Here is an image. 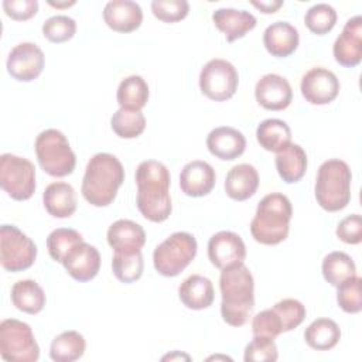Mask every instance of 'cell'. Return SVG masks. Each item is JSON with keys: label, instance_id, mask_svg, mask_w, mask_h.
I'll use <instances>...</instances> for the list:
<instances>
[{"label": "cell", "instance_id": "cell-1", "mask_svg": "<svg viewBox=\"0 0 362 362\" xmlns=\"http://www.w3.org/2000/svg\"><path fill=\"white\" fill-rule=\"evenodd\" d=\"M170 171L156 160L141 161L136 170L137 208L151 222H164L173 209L170 197Z\"/></svg>", "mask_w": 362, "mask_h": 362}, {"label": "cell", "instance_id": "cell-2", "mask_svg": "<svg viewBox=\"0 0 362 362\" xmlns=\"http://www.w3.org/2000/svg\"><path fill=\"white\" fill-rule=\"evenodd\" d=\"M219 288L223 321L232 327L245 325L255 307V281L250 270L245 263L223 269L219 277Z\"/></svg>", "mask_w": 362, "mask_h": 362}, {"label": "cell", "instance_id": "cell-3", "mask_svg": "<svg viewBox=\"0 0 362 362\" xmlns=\"http://www.w3.org/2000/svg\"><path fill=\"white\" fill-rule=\"evenodd\" d=\"M124 181V168L119 158L109 153L95 154L85 170L82 195L93 206L110 205Z\"/></svg>", "mask_w": 362, "mask_h": 362}, {"label": "cell", "instance_id": "cell-4", "mask_svg": "<svg viewBox=\"0 0 362 362\" xmlns=\"http://www.w3.org/2000/svg\"><path fill=\"white\" fill-rule=\"evenodd\" d=\"M291 215L293 206L284 194H267L259 202L250 222L253 239L262 245H277L283 242L290 230Z\"/></svg>", "mask_w": 362, "mask_h": 362}, {"label": "cell", "instance_id": "cell-5", "mask_svg": "<svg viewBox=\"0 0 362 362\" xmlns=\"http://www.w3.org/2000/svg\"><path fill=\"white\" fill-rule=\"evenodd\" d=\"M351 180L352 174L345 161L338 158L324 161L314 187L318 205L328 212L344 209L351 201Z\"/></svg>", "mask_w": 362, "mask_h": 362}, {"label": "cell", "instance_id": "cell-6", "mask_svg": "<svg viewBox=\"0 0 362 362\" xmlns=\"http://www.w3.org/2000/svg\"><path fill=\"white\" fill-rule=\"evenodd\" d=\"M34 147L40 167L51 177H66L74 173L76 157L62 132L42 130L37 136Z\"/></svg>", "mask_w": 362, "mask_h": 362}, {"label": "cell", "instance_id": "cell-7", "mask_svg": "<svg viewBox=\"0 0 362 362\" xmlns=\"http://www.w3.org/2000/svg\"><path fill=\"white\" fill-rule=\"evenodd\" d=\"M197 249V239L191 233L175 232L154 249V269L161 276L175 277L194 260Z\"/></svg>", "mask_w": 362, "mask_h": 362}, {"label": "cell", "instance_id": "cell-8", "mask_svg": "<svg viewBox=\"0 0 362 362\" xmlns=\"http://www.w3.org/2000/svg\"><path fill=\"white\" fill-rule=\"evenodd\" d=\"M0 355L8 362H35L40 346L27 322L7 318L0 322Z\"/></svg>", "mask_w": 362, "mask_h": 362}, {"label": "cell", "instance_id": "cell-9", "mask_svg": "<svg viewBox=\"0 0 362 362\" xmlns=\"http://www.w3.org/2000/svg\"><path fill=\"white\" fill-rule=\"evenodd\" d=\"M0 185L16 201H25L35 192V167L24 158L10 153L0 157Z\"/></svg>", "mask_w": 362, "mask_h": 362}, {"label": "cell", "instance_id": "cell-10", "mask_svg": "<svg viewBox=\"0 0 362 362\" xmlns=\"http://www.w3.org/2000/svg\"><path fill=\"white\" fill-rule=\"evenodd\" d=\"M37 257L35 243L14 225L0 228V263L3 269L18 273L31 267Z\"/></svg>", "mask_w": 362, "mask_h": 362}, {"label": "cell", "instance_id": "cell-11", "mask_svg": "<svg viewBox=\"0 0 362 362\" xmlns=\"http://www.w3.org/2000/svg\"><path fill=\"white\" fill-rule=\"evenodd\" d=\"M238 71L226 59L214 58L208 61L199 74L201 92L215 102L230 99L238 89Z\"/></svg>", "mask_w": 362, "mask_h": 362}, {"label": "cell", "instance_id": "cell-12", "mask_svg": "<svg viewBox=\"0 0 362 362\" xmlns=\"http://www.w3.org/2000/svg\"><path fill=\"white\" fill-rule=\"evenodd\" d=\"M44 52L34 42L17 44L7 57V72L17 81L30 82L44 69Z\"/></svg>", "mask_w": 362, "mask_h": 362}, {"label": "cell", "instance_id": "cell-13", "mask_svg": "<svg viewBox=\"0 0 362 362\" xmlns=\"http://www.w3.org/2000/svg\"><path fill=\"white\" fill-rule=\"evenodd\" d=\"M300 89L308 103L327 105L338 96L339 81L332 71L315 66L303 76Z\"/></svg>", "mask_w": 362, "mask_h": 362}, {"label": "cell", "instance_id": "cell-14", "mask_svg": "<svg viewBox=\"0 0 362 362\" xmlns=\"http://www.w3.org/2000/svg\"><path fill=\"white\" fill-rule=\"evenodd\" d=\"M208 257L221 270L243 263L246 257L245 242L235 232L221 230L212 235L208 242Z\"/></svg>", "mask_w": 362, "mask_h": 362}, {"label": "cell", "instance_id": "cell-15", "mask_svg": "<svg viewBox=\"0 0 362 362\" xmlns=\"http://www.w3.org/2000/svg\"><path fill=\"white\" fill-rule=\"evenodd\" d=\"M335 61L346 68L359 65L362 59V17H351L332 47Z\"/></svg>", "mask_w": 362, "mask_h": 362}, {"label": "cell", "instance_id": "cell-16", "mask_svg": "<svg viewBox=\"0 0 362 362\" xmlns=\"http://www.w3.org/2000/svg\"><path fill=\"white\" fill-rule=\"evenodd\" d=\"M255 98L267 110H283L293 100V89L286 78L277 74H266L256 83Z\"/></svg>", "mask_w": 362, "mask_h": 362}, {"label": "cell", "instance_id": "cell-17", "mask_svg": "<svg viewBox=\"0 0 362 362\" xmlns=\"http://www.w3.org/2000/svg\"><path fill=\"white\" fill-rule=\"evenodd\" d=\"M62 264L72 279L78 281H89L99 273L100 255L95 246L81 242L68 252Z\"/></svg>", "mask_w": 362, "mask_h": 362}, {"label": "cell", "instance_id": "cell-18", "mask_svg": "<svg viewBox=\"0 0 362 362\" xmlns=\"http://www.w3.org/2000/svg\"><path fill=\"white\" fill-rule=\"evenodd\" d=\"M216 175L211 164L202 160L187 163L180 174L181 191L192 198L208 195L215 187Z\"/></svg>", "mask_w": 362, "mask_h": 362}, {"label": "cell", "instance_id": "cell-19", "mask_svg": "<svg viewBox=\"0 0 362 362\" xmlns=\"http://www.w3.org/2000/svg\"><path fill=\"white\" fill-rule=\"evenodd\" d=\"M103 20L113 31L132 33L140 27L143 11L136 1L112 0L103 8Z\"/></svg>", "mask_w": 362, "mask_h": 362}, {"label": "cell", "instance_id": "cell-20", "mask_svg": "<svg viewBox=\"0 0 362 362\" xmlns=\"http://www.w3.org/2000/svg\"><path fill=\"white\" fill-rule=\"evenodd\" d=\"M206 147L209 153L219 160H235L245 153L246 139L233 127L221 126L209 132L206 137Z\"/></svg>", "mask_w": 362, "mask_h": 362}, {"label": "cell", "instance_id": "cell-21", "mask_svg": "<svg viewBox=\"0 0 362 362\" xmlns=\"http://www.w3.org/2000/svg\"><path fill=\"white\" fill-rule=\"evenodd\" d=\"M298 31L287 21L272 23L263 33V44L269 54L277 58L291 55L298 47Z\"/></svg>", "mask_w": 362, "mask_h": 362}, {"label": "cell", "instance_id": "cell-22", "mask_svg": "<svg viewBox=\"0 0 362 362\" xmlns=\"http://www.w3.org/2000/svg\"><path fill=\"white\" fill-rule=\"evenodd\" d=\"M215 25L225 34L228 42L242 38L256 27V17L246 10L218 8L212 13Z\"/></svg>", "mask_w": 362, "mask_h": 362}, {"label": "cell", "instance_id": "cell-23", "mask_svg": "<svg viewBox=\"0 0 362 362\" xmlns=\"http://www.w3.org/2000/svg\"><path fill=\"white\" fill-rule=\"evenodd\" d=\"M107 243L115 252H137L146 243V232L130 219H119L107 229Z\"/></svg>", "mask_w": 362, "mask_h": 362}, {"label": "cell", "instance_id": "cell-24", "mask_svg": "<svg viewBox=\"0 0 362 362\" xmlns=\"http://www.w3.org/2000/svg\"><path fill=\"white\" fill-rule=\"evenodd\" d=\"M259 187L257 170L246 163L232 167L225 178V192L235 201H245L255 195Z\"/></svg>", "mask_w": 362, "mask_h": 362}, {"label": "cell", "instance_id": "cell-25", "mask_svg": "<svg viewBox=\"0 0 362 362\" xmlns=\"http://www.w3.org/2000/svg\"><path fill=\"white\" fill-rule=\"evenodd\" d=\"M42 202L47 212L54 218H69L76 209V194L71 184L64 181L51 182L44 194Z\"/></svg>", "mask_w": 362, "mask_h": 362}, {"label": "cell", "instance_id": "cell-26", "mask_svg": "<svg viewBox=\"0 0 362 362\" xmlns=\"http://www.w3.org/2000/svg\"><path fill=\"white\" fill-rule=\"evenodd\" d=\"M178 297L181 303L191 310H204L214 303L212 281L201 274L187 277L178 287Z\"/></svg>", "mask_w": 362, "mask_h": 362}, {"label": "cell", "instance_id": "cell-27", "mask_svg": "<svg viewBox=\"0 0 362 362\" xmlns=\"http://www.w3.org/2000/svg\"><path fill=\"white\" fill-rule=\"evenodd\" d=\"M276 168L287 184L298 182L307 171V154L301 146L290 143L276 153Z\"/></svg>", "mask_w": 362, "mask_h": 362}, {"label": "cell", "instance_id": "cell-28", "mask_svg": "<svg viewBox=\"0 0 362 362\" xmlns=\"http://www.w3.org/2000/svg\"><path fill=\"white\" fill-rule=\"evenodd\" d=\"M11 301L23 313L38 314L45 305V293L34 280H18L11 287Z\"/></svg>", "mask_w": 362, "mask_h": 362}, {"label": "cell", "instance_id": "cell-29", "mask_svg": "<svg viewBox=\"0 0 362 362\" xmlns=\"http://www.w3.org/2000/svg\"><path fill=\"white\" fill-rule=\"evenodd\" d=\"M341 338L338 324L331 318H317L304 331V339L308 346L317 351L332 349Z\"/></svg>", "mask_w": 362, "mask_h": 362}, {"label": "cell", "instance_id": "cell-30", "mask_svg": "<svg viewBox=\"0 0 362 362\" xmlns=\"http://www.w3.org/2000/svg\"><path fill=\"white\" fill-rule=\"evenodd\" d=\"M256 139L267 151H280L291 143V130L280 119H266L256 129Z\"/></svg>", "mask_w": 362, "mask_h": 362}, {"label": "cell", "instance_id": "cell-31", "mask_svg": "<svg viewBox=\"0 0 362 362\" xmlns=\"http://www.w3.org/2000/svg\"><path fill=\"white\" fill-rule=\"evenodd\" d=\"M86 348L82 334L78 331H64L57 335L49 346V356L55 362H74L79 359Z\"/></svg>", "mask_w": 362, "mask_h": 362}, {"label": "cell", "instance_id": "cell-32", "mask_svg": "<svg viewBox=\"0 0 362 362\" xmlns=\"http://www.w3.org/2000/svg\"><path fill=\"white\" fill-rule=\"evenodd\" d=\"M148 85L140 75H130L124 78L117 88V103L120 107L140 110L148 100Z\"/></svg>", "mask_w": 362, "mask_h": 362}, {"label": "cell", "instance_id": "cell-33", "mask_svg": "<svg viewBox=\"0 0 362 362\" xmlns=\"http://www.w3.org/2000/svg\"><path fill=\"white\" fill-rule=\"evenodd\" d=\"M322 276L334 287L356 274V267L349 255L345 252H331L322 260Z\"/></svg>", "mask_w": 362, "mask_h": 362}, {"label": "cell", "instance_id": "cell-34", "mask_svg": "<svg viewBox=\"0 0 362 362\" xmlns=\"http://www.w3.org/2000/svg\"><path fill=\"white\" fill-rule=\"evenodd\" d=\"M112 269L117 280L122 283L137 281L144 269L141 250L137 252H115L112 257Z\"/></svg>", "mask_w": 362, "mask_h": 362}, {"label": "cell", "instance_id": "cell-35", "mask_svg": "<svg viewBox=\"0 0 362 362\" xmlns=\"http://www.w3.org/2000/svg\"><path fill=\"white\" fill-rule=\"evenodd\" d=\"M112 130L122 139H134L146 129V117L141 110L120 107L110 119Z\"/></svg>", "mask_w": 362, "mask_h": 362}, {"label": "cell", "instance_id": "cell-36", "mask_svg": "<svg viewBox=\"0 0 362 362\" xmlns=\"http://www.w3.org/2000/svg\"><path fill=\"white\" fill-rule=\"evenodd\" d=\"M81 242H83V238L78 230L69 228H58L48 235L47 249L55 262L62 263L68 252Z\"/></svg>", "mask_w": 362, "mask_h": 362}, {"label": "cell", "instance_id": "cell-37", "mask_svg": "<svg viewBox=\"0 0 362 362\" xmlns=\"http://www.w3.org/2000/svg\"><path fill=\"white\" fill-rule=\"evenodd\" d=\"M304 23L311 33L324 35L334 28L337 23V11L327 3H317L307 10Z\"/></svg>", "mask_w": 362, "mask_h": 362}, {"label": "cell", "instance_id": "cell-38", "mask_svg": "<svg viewBox=\"0 0 362 362\" xmlns=\"http://www.w3.org/2000/svg\"><path fill=\"white\" fill-rule=\"evenodd\" d=\"M337 291L338 305L349 314H356L362 310V279L352 276L342 281Z\"/></svg>", "mask_w": 362, "mask_h": 362}, {"label": "cell", "instance_id": "cell-39", "mask_svg": "<svg viewBox=\"0 0 362 362\" xmlns=\"http://www.w3.org/2000/svg\"><path fill=\"white\" fill-rule=\"evenodd\" d=\"M272 308L280 320L283 332L297 328L304 321L305 314H307L303 303L296 298H284V300L276 303Z\"/></svg>", "mask_w": 362, "mask_h": 362}, {"label": "cell", "instance_id": "cell-40", "mask_svg": "<svg viewBox=\"0 0 362 362\" xmlns=\"http://www.w3.org/2000/svg\"><path fill=\"white\" fill-rule=\"evenodd\" d=\"M76 33V23L72 17L58 14L47 18L42 24V34L51 42H65Z\"/></svg>", "mask_w": 362, "mask_h": 362}, {"label": "cell", "instance_id": "cell-41", "mask_svg": "<svg viewBox=\"0 0 362 362\" xmlns=\"http://www.w3.org/2000/svg\"><path fill=\"white\" fill-rule=\"evenodd\" d=\"M279 358L273 338L255 335L245 348V362H274Z\"/></svg>", "mask_w": 362, "mask_h": 362}, {"label": "cell", "instance_id": "cell-42", "mask_svg": "<svg viewBox=\"0 0 362 362\" xmlns=\"http://www.w3.org/2000/svg\"><path fill=\"white\" fill-rule=\"evenodd\" d=\"M151 11L164 23H177L187 17L189 4L187 0H153Z\"/></svg>", "mask_w": 362, "mask_h": 362}, {"label": "cell", "instance_id": "cell-43", "mask_svg": "<svg viewBox=\"0 0 362 362\" xmlns=\"http://www.w3.org/2000/svg\"><path fill=\"white\" fill-rule=\"evenodd\" d=\"M252 331H253V335H263L273 339L283 332L280 320L277 314L273 311V308L263 310L253 317Z\"/></svg>", "mask_w": 362, "mask_h": 362}, {"label": "cell", "instance_id": "cell-44", "mask_svg": "<svg viewBox=\"0 0 362 362\" xmlns=\"http://www.w3.org/2000/svg\"><path fill=\"white\" fill-rule=\"evenodd\" d=\"M337 236L348 243L358 245L362 240V218L359 214H352L344 218L337 226Z\"/></svg>", "mask_w": 362, "mask_h": 362}, {"label": "cell", "instance_id": "cell-45", "mask_svg": "<svg viewBox=\"0 0 362 362\" xmlns=\"http://www.w3.org/2000/svg\"><path fill=\"white\" fill-rule=\"evenodd\" d=\"M3 8L8 17L17 21H24L37 14V0H4Z\"/></svg>", "mask_w": 362, "mask_h": 362}, {"label": "cell", "instance_id": "cell-46", "mask_svg": "<svg viewBox=\"0 0 362 362\" xmlns=\"http://www.w3.org/2000/svg\"><path fill=\"white\" fill-rule=\"evenodd\" d=\"M250 4L259 8L264 14H272V13H276L283 6V0H260V1L252 0Z\"/></svg>", "mask_w": 362, "mask_h": 362}, {"label": "cell", "instance_id": "cell-47", "mask_svg": "<svg viewBox=\"0 0 362 362\" xmlns=\"http://www.w3.org/2000/svg\"><path fill=\"white\" fill-rule=\"evenodd\" d=\"M48 4L49 6H52V7H57V8H64V7H69V6H74L75 4V0H71V1H48Z\"/></svg>", "mask_w": 362, "mask_h": 362}]
</instances>
